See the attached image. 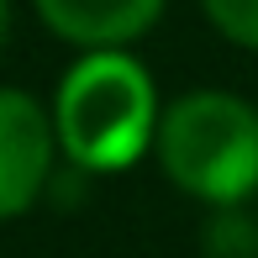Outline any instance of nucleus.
Returning a JSON list of instances; mask_svg holds the SVG:
<instances>
[{"label":"nucleus","instance_id":"2","mask_svg":"<svg viewBox=\"0 0 258 258\" xmlns=\"http://www.w3.org/2000/svg\"><path fill=\"white\" fill-rule=\"evenodd\" d=\"M158 163L184 195L242 206L258 190V111L227 90H195L158 121Z\"/></svg>","mask_w":258,"mask_h":258},{"label":"nucleus","instance_id":"1","mask_svg":"<svg viewBox=\"0 0 258 258\" xmlns=\"http://www.w3.org/2000/svg\"><path fill=\"white\" fill-rule=\"evenodd\" d=\"M158 95L153 79L126 53H90L58 85L53 132L63 153L90 174H116L158 143Z\"/></svg>","mask_w":258,"mask_h":258},{"label":"nucleus","instance_id":"3","mask_svg":"<svg viewBox=\"0 0 258 258\" xmlns=\"http://www.w3.org/2000/svg\"><path fill=\"white\" fill-rule=\"evenodd\" d=\"M53 121L21 90H0V221L21 216L53 174Z\"/></svg>","mask_w":258,"mask_h":258},{"label":"nucleus","instance_id":"7","mask_svg":"<svg viewBox=\"0 0 258 258\" xmlns=\"http://www.w3.org/2000/svg\"><path fill=\"white\" fill-rule=\"evenodd\" d=\"M6 21H11V6L0 0V42H6Z\"/></svg>","mask_w":258,"mask_h":258},{"label":"nucleus","instance_id":"4","mask_svg":"<svg viewBox=\"0 0 258 258\" xmlns=\"http://www.w3.org/2000/svg\"><path fill=\"white\" fill-rule=\"evenodd\" d=\"M37 11L58 37L95 53H116V42L143 37L158 21L163 0H37Z\"/></svg>","mask_w":258,"mask_h":258},{"label":"nucleus","instance_id":"5","mask_svg":"<svg viewBox=\"0 0 258 258\" xmlns=\"http://www.w3.org/2000/svg\"><path fill=\"white\" fill-rule=\"evenodd\" d=\"M201 242H206V258H258V227L242 206L211 211Z\"/></svg>","mask_w":258,"mask_h":258},{"label":"nucleus","instance_id":"6","mask_svg":"<svg viewBox=\"0 0 258 258\" xmlns=\"http://www.w3.org/2000/svg\"><path fill=\"white\" fill-rule=\"evenodd\" d=\"M206 16L216 21L221 37H232L237 48L258 53V0H201Z\"/></svg>","mask_w":258,"mask_h":258}]
</instances>
